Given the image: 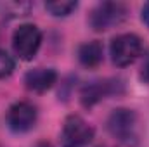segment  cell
<instances>
[{
	"label": "cell",
	"instance_id": "1",
	"mask_svg": "<svg viewBox=\"0 0 149 147\" xmlns=\"http://www.w3.org/2000/svg\"><path fill=\"white\" fill-rule=\"evenodd\" d=\"M108 132L113 137L125 144L135 146L139 142V116L137 112L127 107H118L108 118Z\"/></svg>",
	"mask_w": 149,
	"mask_h": 147
},
{
	"label": "cell",
	"instance_id": "2",
	"mask_svg": "<svg viewBox=\"0 0 149 147\" xmlns=\"http://www.w3.org/2000/svg\"><path fill=\"white\" fill-rule=\"evenodd\" d=\"M128 16L125 3L121 2H101L97 3L88 16V24L94 31H108L121 24Z\"/></svg>",
	"mask_w": 149,
	"mask_h": 147
},
{
	"label": "cell",
	"instance_id": "3",
	"mask_svg": "<svg viewBox=\"0 0 149 147\" xmlns=\"http://www.w3.org/2000/svg\"><path fill=\"white\" fill-rule=\"evenodd\" d=\"M142 54V42L134 33H121L111 40L109 55L114 66L125 68L134 64Z\"/></svg>",
	"mask_w": 149,
	"mask_h": 147
},
{
	"label": "cell",
	"instance_id": "4",
	"mask_svg": "<svg viewBox=\"0 0 149 147\" xmlns=\"http://www.w3.org/2000/svg\"><path fill=\"white\" fill-rule=\"evenodd\" d=\"M42 45V31L37 24H19L12 33V50L23 61H31Z\"/></svg>",
	"mask_w": 149,
	"mask_h": 147
},
{
	"label": "cell",
	"instance_id": "5",
	"mask_svg": "<svg viewBox=\"0 0 149 147\" xmlns=\"http://www.w3.org/2000/svg\"><path fill=\"white\" fill-rule=\"evenodd\" d=\"M95 135V130L92 125H88L81 116L70 114L61 130V147H85L92 142Z\"/></svg>",
	"mask_w": 149,
	"mask_h": 147
},
{
	"label": "cell",
	"instance_id": "6",
	"mask_svg": "<svg viewBox=\"0 0 149 147\" xmlns=\"http://www.w3.org/2000/svg\"><path fill=\"white\" fill-rule=\"evenodd\" d=\"M38 118V111L31 102L19 101L12 104L7 111V126L14 133H26L30 132Z\"/></svg>",
	"mask_w": 149,
	"mask_h": 147
},
{
	"label": "cell",
	"instance_id": "7",
	"mask_svg": "<svg viewBox=\"0 0 149 147\" xmlns=\"http://www.w3.org/2000/svg\"><path fill=\"white\" fill-rule=\"evenodd\" d=\"M123 88V85L118 80H99V81H90L80 90V101L83 107H92L102 99L109 97L113 94H118Z\"/></svg>",
	"mask_w": 149,
	"mask_h": 147
},
{
	"label": "cell",
	"instance_id": "8",
	"mask_svg": "<svg viewBox=\"0 0 149 147\" xmlns=\"http://www.w3.org/2000/svg\"><path fill=\"white\" fill-rule=\"evenodd\" d=\"M57 81V73L52 68H35L24 74V85L30 92L43 94L54 87Z\"/></svg>",
	"mask_w": 149,
	"mask_h": 147
},
{
	"label": "cell",
	"instance_id": "9",
	"mask_svg": "<svg viewBox=\"0 0 149 147\" xmlns=\"http://www.w3.org/2000/svg\"><path fill=\"white\" fill-rule=\"evenodd\" d=\"M102 57H104V49H102V43L97 40L85 42L78 47V61L81 66L88 69L97 68L102 62Z\"/></svg>",
	"mask_w": 149,
	"mask_h": 147
},
{
	"label": "cell",
	"instance_id": "10",
	"mask_svg": "<svg viewBox=\"0 0 149 147\" xmlns=\"http://www.w3.org/2000/svg\"><path fill=\"white\" fill-rule=\"evenodd\" d=\"M78 7V2L73 0H54V2H45V9L56 16V17H66Z\"/></svg>",
	"mask_w": 149,
	"mask_h": 147
},
{
	"label": "cell",
	"instance_id": "11",
	"mask_svg": "<svg viewBox=\"0 0 149 147\" xmlns=\"http://www.w3.org/2000/svg\"><path fill=\"white\" fill-rule=\"evenodd\" d=\"M14 66H16V64H14V59H12L5 50L0 49V80L10 76L12 71H14Z\"/></svg>",
	"mask_w": 149,
	"mask_h": 147
},
{
	"label": "cell",
	"instance_id": "12",
	"mask_svg": "<svg viewBox=\"0 0 149 147\" xmlns=\"http://www.w3.org/2000/svg\"><path fill=\"white\" fill-rule=\"evenodd\" d=\"M139 78H141L144 83H148V85H149V52L146 54V57H144V62H142V66H141Z\"/></svg>",
	"mask_w": 149,
	"mask_h": 147
},
{
	"label": "cell",
	"instance_id": "13",
	"mask_svg": "<svg viewBox=\"0 0 149 147\" xmlns=\"http://www.w3.org/2000/svg\"><path fill=\"white\" fill-rule=\"evenodd\" d=\"M141 17H142V21H144V24L149 28V2H146L144 5H142V10H141Z\"/></svg>",
	"mask_w": 149,
	"mask_h": 147
}]
</instances>
